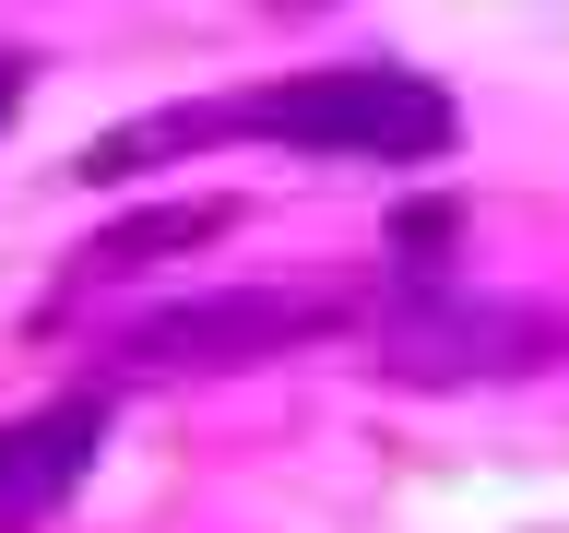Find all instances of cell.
<instances>
[{
  "label": "cell",
  "instance_id": "3957f363",
  "mask_svg": "<svg viewBox=\"0 0 569 533\" xmlns=\"http://www.w3.org/2000/svg\"><path fill=\"white\" fill-rule=\"evenodd\" d=\"M107 451V391H60V403H36V415L0 426V533H36L60 510Z\"/></svg>",
  "mask_w": 569,
  "mask_h": 533
},
{
  "label": "cell",
  "instance_id": "6da1fadb",
  "mask_svg": "<svg viewBox=\"0 0 569 533\" xmlns=\"http://www.w3.org/2000/svg\"><path fill=\"white\" fill-rule=\"evenodd\" d=\"M297 142V154H380V167H427L451 154V95L403 60H345V71H297V83H261V95H226V107H154L131 131H107L71 154V178H131L154 154H202V142Z\"/></svg>",
  "mask_w": 569,
  "mask_h": 533
},
{
  "label": "cell",
  "instance_id": "8992f818",
  "mask_svg": "<svg viewBox=\"0 0 569 533\" xmlns=\"http://www.w3.org/2000/svg\"><path fill=\"white\" fill-rule=\"evenodd\" d=\"M24 83H36V60H12V48H0V119L24 107Z\"/></svg>",
  "mask_w": 569,
  "mask_h": 533
},
{
  "label": "cell",
  "instance_id": "5b68a950",
  "mask_svg": "<svg viewBox=\"0 0 569 533\" xmlns=\"http://www.w3.org/2000/svg\"><path fill=\"white\" fill-rule=\"evenodd\" d=\"M238 213L226 202H167V213H142V225H107L96 249H83V273H142V261H167V249H202V238H226Z\"/></svg>",
  "mask_w": 569,
  "mask_h": 533
},
{
  "label": "cell",
  "instance_id": "277c9868",
  "mask_svg": "<svg viewBox=\"0 0 569 533\" xmlns=\"http://www.w3.org/2000/svg\"><path fill=\"white\" fill-rule=\"evenodd\" d=\"M558 344L533 309H416L380 332V368L403 380H475V368H533V355Z\"/></svg>",
  "mask_w": 569,
  "mask_h": 533
},
{
  "label": "cell",
  "instance_id": "7a4b0ae2",
  "mask_svg": "<svg viewBox=\"0 0 569 533\" xmlns=\"http://www.w3.org/2000/svg\"><path fill=\"white\" fill-rule=\"evenodd\" d=\"M332 296H284V284H213V296H178V309H142L119 332L131 368H261V355H297L332 332Z\"/></svg>",
  "mask_w": 569,
  "mask_h": 533
}]
</instances>
